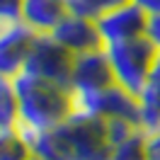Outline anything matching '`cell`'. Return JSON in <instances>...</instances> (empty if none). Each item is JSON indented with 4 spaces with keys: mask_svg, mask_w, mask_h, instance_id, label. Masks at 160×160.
I'll list each match as a JSON object with an SVG mask.
<instances>
[{
    "mask_svg": "<svg viewBox=\"0 0 160 160\" xmlns=\"http://www.w3.org/2000/svg\"><path fill=\"white\" fill-rule=\"evenodd\" d=\"M12 80L20 97V121L15 129L20 131L22 141L32 150V146L44 131L56 129L61 121L70 117L68 88L41 80L24 70H20Z\"/></svg>",
    "mask_w": 160,
    "mask_h": 160,
    "instance_id": "6da1fadb",
    "label": "cell"
},
{
    "mask_svg": "<svg viewBox=\"0 0 160 160\" xmlns=\"http://www.w3.org/2000/svg\"><path fill=\"white\" fill-rule=\"evenodd\" d=\"M104 51H107V58H109L114 82L121 85L124 90H129L131 95H138L150 78L153 61L158 56L155 46L146 37H138V39H131V41L104 46Z\"/></svg>",
    "mask_w": 160,
    "mask_h": 160,
    "instance_id": "7a4b0ae2",
    "label": "cell"
},
{
    "mask_svg": "<svg viewBox=\"0 0 160 160\" xmlns=\"http://www.w3.org/2000/svg\"><path fill=\"white\" fill-rule=\"evenodd\" d=\"M70 63H73V53H68L51 34H37L22 70L32 73V75H37L41 80H49V82L68 88Z\"/></svg>",
    "mask_w": 160,
    "mask_h": 160,
    "instance_id": "3957f363",
    "label": "cell"
},
{
    "mask_svg": "<svg viewBox=\"0 0 160 160\" xmlns=\"http://www.w3.org/2000/svg\"><path fill=\"white\" fill-rule=\"evenodd\" d=\"M63 138L68 141L70 153L75 160H107L109 158V141L104 133L102 119L73 117L58 124Z\"/></svg>",
    "mask_w": 160,
    "mask_h": 160,
    "instance_id": "277c9868",
    "label": "cell"
},
{
    "mask_svg": "<svg viewBox=\"0 0 160 160\" xmlns=\"http://www.w3.org/2000/svg\"><path fill=\"white\" fill-rule=\"evenodd\" d=\"M37 32L22 17H0V78H15L29 56Z\"/></svg>",
    "mask_w": 160,
    "mask_h": 160,
    "instance_id": "5b68a950",
    "label": "cell"
},
{
    "mask_svg": "<svg viewBox=\"0 0 160 160\" xmlns=\"http://www.w3.org/2000/svg\"><path fill=\"white\" fill-rule=\"evenodd\" d=\"M146 22H148V17L131 0L124 5H114L109 10H102L95 17L102 46H112V44L146 37Z\"/></svg>",
    "mask_w": 160,
    "mask_h": 160,
    "instance_id": "8992f818",
    "label": "cell"
},
{
    "mask_svg": "<svg viewBox=\"0 0 160 160\" xmlns=\"http://www.w3.org/2000/svg\"><path fill=\"white\" fill-rule=\"evenodd\" d=\"M114 82L109 68V58L104 46L100 49H90L75 53L73 63H70V82L68 88H78V90H100Z\"/></svg>",
    "mask_w": 160,
    "mask_h": 160,
    "instance_id": "52a82bcc",
    "label": "cell"
},
{
    "mask_svg": "<svg viewBox=\"0 0 160 160\" xmlns=\"http://www.w3.org/2000/svg\"><path fill=\"white\" fill-rule=\"evenodd\" d=\"M51 37L58 41L68 53H73V56L102 46L95 17H85V15H78V12H70V10L56 24V29L51 32Z\"/></svg>",
    "mask_w": 160,
    "mask_h": 160,
    "instance_id": "ba28073f",
    "label": "cell"
},
{
    "mask_svg": "<svg viewBox=\"0 0 160 160\" xmlns=\"http://www.w3.org/2000/svg\"><path fill=\"white\" fill-rule=\"evenodd\" d=\"M66 15H68L66 0H22L20 8V17L37 34H51Z\"/></svg>",
    "mask_w": 160,
    "mask_h": 160,
    "instance_id": "9c48e42d",
    "label": "cell"
},
{
    "mask_svg": "<svg viewBox=\"0 0 160 160\" xmlns=\"http://www.w3.org/2000/svg\"><path fill=\"white\" fill-rule=\"evenodd\" d=\"M20 97L12 78H0V126H17Z\"/></svg>",
    "mask_w": 160,
    "mask_h": 160,
    "instance_id": "30bf717a",
    "label": "cell"
},
{
    "mask_svg": "<svg viewBox=\"0 0 160 160\" xmlns=\"http://www.w3.org/2000/svg\"><path fill=\"white\" fill-rule=\"evenodd\" d=\"M29 153L15 126H0V160H24Z\"/></svg>",
    "mask_w": 160,
    "mask_h": 160,
    "instance_id": "8fae6325",
    "label": "cell"
},
{
    "mask_svg": "<svg viewBox=\"0 0 160 160\" xmlns=\"http://www.w3.org/2000/svg\"><path fill=\"white\" fill-rule=\"evenodd\" d=\"M107 160H148V155H146V133L138 131L131 138L112 146Z\"/></svg>",
    "mask_w": 160,
    "mask_h": 160,
    "instance_id": "7c38bea8",
    "label": "cell"
},
{
    "mask_svg": "<svg viewBox=\"0 0 160 160\" xmlns=\"http://www.w3.org/2000/svg\"><path fill=\"white\" fill-rule=\"evenodd\" d=\"M138 124L136 119H129V117H114V119H104V133H107V141H109V148L117 146L121 141L131 138L133 133H138Z\"/></svg>",
    "mask_w": 160,
    "mask_h": 160,
    "instance_id": "4fadbf2b",
    "label": "cell"
},
{
    "mask_svg": "<svg viewBox=\"0 0 160 160\" xmlns=\"http://www.w3.org/2000/svg\"><path fill=\"white\" fill-rule=\"evenodd\" d=\"M146 39L155 46V51L160 53V15H153L146 22Z\"/></svg>",
    "mask_w": 160,
    "mask_h": 160,
    "instance_id": "5bb4252c",
    "label": "cell"
},
{
    "mask_svg": "<svg viewBox=\"0 0 160 160\" xmlns=\"http://www.w3.org/2000/svg\"><path fill=\"white\" fill-rule=\"evenodd\" d=\"M146 155L148 160H160V129L146 133Z\"/></svg>",
    "mask_w": 160,
    "mask_h": 160,
    "instance_id": "9a60e30c",
    "label": "cell"
},
{
    "mask_svg": "<svg viewBox=\"0 0 160 160\" xmlns=\"http://www.w3.org/2000/svg\"><path fill=\"white\" fill-rule=\"evenodd\" d=\"M136 8H138L146 17H153V15H160V0H131Z\"/></svg>",
    "mask_w": 160,
    "mask_h": 160,
    "instance_id": "2e32d148",
    "label": "cell"
},
{
    "mask_svg": "<svg viewBox=\"0 0 160 160\" xmlns=\"http://www.w3.org/2000/svg\"><path fill=\"white\" fill-rule=\"evenodd\" d=\"M22 0H0V17H20Z\"/></svg>",
    "mask_w": 160,
    "mask_h": 160,
    "instance_id": "e0dca14e",
    "label": "cell"
},
{
    "mask_svg": "<svg viewBox=\"0 0 160 160\" xmlns=\"http://www.w3.org/2000/svg\"><path fill=\"white\" fill-rule=\"evenodd\" d=\"M124 2H129V0H95V5H97V15L102 10H109L114 5H124Z\"/></svg>",
    "mask_w": 160,
    "mask_h": 160,
    "instance_id": "ac0fdd59",
    "label": "cell"
},
{
    "mask_svg": "<svg viewBox=\"0 0 160 160\" xmlns=\"http://www.w3.org/2000/svg\"><path fill=\"white\" fill-rule=\"evenodd\" d=\"M24 160H46V158H41V155H37V153H29Z\"/></svg>",
    "mask_w": 160,
    "mask_h": 160,
    "instance_id": "d6986e66",
    "label": "cell"
}]
</instances>
